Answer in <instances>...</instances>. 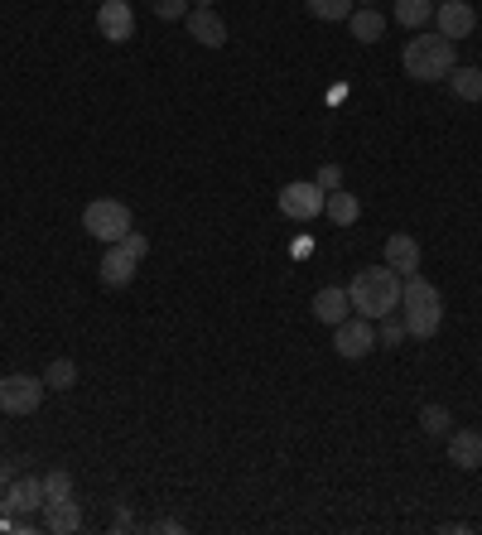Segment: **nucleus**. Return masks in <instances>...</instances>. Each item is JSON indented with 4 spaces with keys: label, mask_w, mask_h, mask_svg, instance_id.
Listing matches in <instances>:
<instances>
[{
    "label": "nucleus",
    "mask_w": 482,
    "mask_h": 535,
    "mask_svg": "<svg viewBox=\"0 0 482 535\" xmlns=\"http://www.w3.org/2000/svg\"><path fill=\"white\" fill-rule=\"evenodd\" d=\"M401 68H405V78H415V82H444L458 68V44L444 39L439 29H434V34L420 29V34L405 44Z\"/></svg>",
    "instance_id": "obj_2"
},
{
    "label": "nucleus",
    "mask_w": 482,
    "mask_h": 535,
    "mask_svg": "<svg viewBox=\"0 0 482 535\" xmlns=\"http://www.w3.org/2000/svg\"><path fill=\"white\" fill-rule=\"evenodd\" d=\"M386 266L396 270V275H415L420 270V241L410 237V232H391L386 237Z\"/></svg>",
    "instance_id": "obj_13"
},
{
    "label": "nucleus",
    "mask_w": 482,
    "mask_h": 535,
    "mask_svg": "<svg viewBox=\"0 0 482 535\" xmlns=\"http://www.w3.org/2000/svg\"><path fill=\"white\" fill-rule=\"evenodd\" d=\"M352 5H376V0H352Z\"/></svg>",
    "instance_id": "obj_32"
},
{
    "label": "nucleus",
    "mask_w": 482,
    "mask_h": 535,
    "mask_svg": "<svg viewBox=\"0 0 482 535\" xmlns=\"http://www.w3.org/2000/svg\"><path fill=\"white\" fill-rule=\"evenodd\" d=\"M420 429H425L429 439H449V434H454V415H449L444 405H425V410H420Z\"/></svg>",
    "instance_id": "obj_22"
},
{
    "label": "nucleus",
    "mask_w": 482,
    "mask_h": 535,
    "mask_svg": "<svg viewBox=\"0 0 482 535\" xmlns=\"http://www.w3.org/2000/svg\"><path fill=\"white\" fill-rule=\"evenodd\" d=\"M381 323V328H376V343H386V348H401L405 338H410V333H405V319H396V314H386V319H376Z\"/></svg>",
    "instance_id": "obj_25"
},
{
    "label": "nucleus",
    "mask_w": 482,
    "mask_h": 535,
    "mask_svg": "<svg viewBox=\"0 0 482 535\" xmlns=\"http://www.w3.org/2000/svg\"><path fill=\"white\" fill-rule=\"evenodd\" d=\"M401 319H405V333L410 338H434L439 323H444V295L429 285L425 275H401Z\"/></svg>",
    "instance_id": "obj_3"
},
{
    "label": "nucleus",
    "mask_w": 482,
    "mask_h": 535,
    "mask_svg": "<svg viewBox=\"0 0 482 535\" xmlns=\"http://www.w3.org/2000/svg\"><path fill=\"white\" fill-rule=\"evenodd\" d=\"M434 5H439V0H434Z\"/></svg>",
    "instance_id": "obj_33"
},
{
    "label": "nucleus",
    "mask_w": 482,
    "mask_h": 535,
    "mask_svg": "<svg viewBox=\"0 0 482 535\" xmlns=\"http://www.w3.org/2000/svg\"><path fill=\"white\" fill-rule=\"evenodd\" d=\"M97 34H102L107 44H126L135 34L131 0H102V5H97Z\"/></svg>",
    "instance_id": "obj_9"
},
{
    "label": "nucleus",
    "mask_w": 482,
    "mask_h": 535,
    "mask_svg": "<svg viewBox=\"0 0 482 535\" xmlns=\"http://www.w3.org/2000/svg\"><path fill=\"white\" fill-rule=\"evenodd\" d=\"M333 348H338V357H348V362H362L367 352H376V328H372V319L348 314V319L333 328Z\"/></svg>",
    "instance_id": "obj_7"
},
{
    "label": "nucleus",
    "mask_w": 482,
    "mask_h": 535,
    "mask_svg": "<svg viewBox=\"0 0 482 535\" xmlns=\"http://www.w3.org/2000/svg\"><path fill=\"white\" fill-rule=\"evenodd\" d=\"M135 521H131V507H121L116 511V521H111V531H131Z\"/></svg>",
    "instance_id": "obj_30"
},
{
    "label": "nucleus",
    "mask_w": 482,
    "mask_h": 535,
    "mask_svg": "<svg viewBox=\"0 0 482 535\" xmlns=\"http://www.w3.org/2000/svg\"><path fill=\"white\" fill-rule=\"evenodd\" d=\"M323 198H328V193H323L314 179H299V184L280 188V198H275V203H280V213L290 217V222H314V217L323 213Z\"/></svg>",
    "instance_id": "obj_6"
},
{
    "label": "nucleus",
    "mask_w": 482,
    "mask_h": 535,
    "mask_svg": "<svg viewBox=\"0 0 482 535\" xmlns=\"http://www.w3.org/2000/svg\"><path fill=\"white\" fill-rule=\"evenodd\" d=\"M193 5H208V10H213V0H193Z\"/></svg>",
    "instance_id": "obj_31"
},
{
    "label": "nucleus",
    "mask_w": 482,
    "mask_h": 535,
    "mask_svg": "<svg viewBox=\"0 0 482 535\" xmlns=\"http://www.w3.org/2000/svg\"><path fill=\"white\" fill-rule=\"evenodd\" d=\"M121 246L131 251L135 261H145V256H150V237H140V232H126V237H121Z\"/></svg>",
    "instance_id": "obj_28"
},
{
    "label": "nucleus",
    "mask_w": 482,
    "mask_h": 535,
    "mask_svg": "<svg viewBox=\"0 0 482 535\" xmlns=\"http://www.w3.org/2000/svg\"><path fill=\"white\" fill-rule=\"evenodd\" d=\"M155 531H169V535H179V531H184V521H174V516H160V521H155Z\"/></svg>",
    "instance_id": "obj_29"
},
{
    "label": "nucleus",
    "mask_w": 482,
    "mask_h": 535,
    "mask_svg": "<svg viewBox=\"0 0 482 535\" xmlns=\"http://www.w3.org/2000/svg\"><path fill=\"white\" fill-rule=\"evenodd\" d=\"M184 25H188V39H198L203 49H222V44H227V25H222V15L208 10V5H193L184 15Z\"/></svg>",
    "instance_id": "obj_10"
},
{
    "label": "nucleus",
    "mask_w": 482,
    "mask_h": 535,
    "mask_svg": "<svg viewBox=\"0 0 482 535\" xmlns=\"http://www.w3.org/2000/svg\"><path fill=\"white\" fill-rule=\"evenodd\" d=\"M348 29H352V39H357V44H381V34H386V15H381L376 5H352Z\"/></svg>",
    "instance_id": "obj_16"
},
{
    "label": "nucleus",
    "mask_w": 482,
    "mask_h": 535,
    "mask_svg": "<svg viewBox=\"0 0 482 535\" xmlns=\"http://www.w3.org/2000/svg\"><path fill=\"white\" fill-rule=\"evenodd\" d=\"M150 10H155L160 20H184V15H188V0H150Z\"/></svg>",
    "instance_id": "obj_27"
},
{
    "label": "nucleus",
    "mask_w": 482,
    "mask_h": 535,
    "mask_svg": "<svg viewBox=\"0 0 482 535\" xmlns=\"http://www.w3.org/2000/svg\"><path fill=\"white\" fill-rule=\"evenodd\" d=\"M314 184L323 193H333V188H343V164H319V174H314Z\"/></svg>",
    "instance_id": "obj_26"
},
{
    "label": "nucleus",
    "mask_w": 482,
    "mask_h": 535,
    "mask_svg": "<svg viewBox=\"0 0 482 535\" xmlns=\"http://www.w3.org/2000/svg\"><path fill=\"white\" fill-rule=\"evenodd\" d=\"M348 299H352V314H362V319H386V314H396L401 309V275L391 266H367L352 275L348 285Z\"/></svg>",
    "instance_id": "obj_1"
},
{
    "label": "nucleus",
    "mask_w": 482,
    "mask_h": 535,
    "mask_svg": "<svg viewBox=\"0 0 482 535\" xmlns=\"http://www.w3.org/2000/svg\"><path fill=\"white\" fill-rule=\"evenodd\" d=\"M449 463L463 468V473L482 468V434L478 429H454V434H449Z\"/></svg>",
    "instance_id": "obj_15"
},
{
    "label": "nucleus",
    "mask_w": 482,
    "mask_h": 535,
    "mask_svg": "<svg viewBox=\"0 0 482 535\" xmlns=\"http://www.w3.org/2000/svg\"><path fill=\"white\" fill-rule=\"evenodd\" d=\"M434 20V0H396V25L425 29Z\"/></svg>",
    "instance_id": "obj_21"
},
{
    "label": "nucleus",
    "mask_w": 482,
    "mask_h": 535,
    "mask_svg": "<svg viewBox=\"0 0 482 535\" xmlns=\"http://www.w3.org/2000/svg\"><path fill=\"white\" fill-rule=\"evenodd\" d=\"M82 232L97 241H121L131 232V208L121 203V198H92L87 208H82Z\"/></svg>",
    "instance_id": "obj_4"
},
{
    "label": "nucleus",
    "mask_w": 482,
    "mask_h": 535,
    "mask_svg": "<svg viewBox=\"0 0 482 535\" xmlns=\"http://www.w3.org/2000/svg\"><path fill=\"white\" fill-rule=\"evenodd\" d=\"M58 497H73V473L68 468H49V478H44V502H58Z\"/></svg>",
    "instance_id": "obj_24"
},
{
    "label": "nucleus",
    "mask_w": 482,
    "mask_h": 535,
    "mask_svg": "<svg viewBox=\"0 0 482 535\" xmlns=\"http://www.w3.org/2000/svg\"><path fill=\"white\" fill-rule=\"evenodd\" d=\"M304 5H309L314 20H328V25H338V20L352 15V0H304Z\"/></svg>",
    "instance_id": "obj_23"
},
{
    "label": "nucleus",
    "mask_w": 482,
    "mask_h": 535,
    "mask_svg": "<svg viewBox=\"0 0 482 535\" xmlns=\"http://www.w3.org/2000/svg\"><path fill=\"white\" fill-rule=\"evenodd\" d=\"M44 405V376L10 372L0 376V415H34Z\"/></svg>",
    "instance_id": "obj_5"
},
{
    "label": "nucleus",
    "mask_w": 482,
    "mask_h": 535,
    "mask_svg": "<svg viewBox=\"0 0 482 535\" xmlns=\"http://www.w3.org/2000/svg\"><path fill=\"white\" fill-rule=\"evenodd\" d=\"M44 531H49V535H73V531H82V502H78V497H58V502H44Z\"/></svg>",
    "instance_id": "obj_12"
},
{
    "label": "nucleus",
    "mask_w": 482,
    "mask_h": 535,
    "mask_svg": "<svg viewBox=\"0 0 482 535\" xmlns=\"http://www.w3.org/2000/svg\"><path fill=\"white\" fill-rule=\"evenodd\" d=\"M44 507V478H15L10 482V492H5V511H20V516H29V511Z\"/></svg>",
    "instance_id": "obj_17"
},
{
    "label": "nucleus",
    "mask_w": 482,
    "mask_h": 535,
    "mask_svg": "<svg viewBox=\"0 0 482 535\" xmlns=\"http://www.w3.org/2000/svg\"><path fill=\"white\" fill-rule=\"evenodd\" d=\"M434 29L458 44V39H468V34L478 29V10H473L468 0H439V5H434Z\"/></svg>",
    "instance_id": "obj_8"
},
{
    "label": "nucleus",
    "mask_w": 482,
    "mask_h": 535,
    "mask_svg": "<svg viewBox=\"0 0 482 535\" xmlns=\"http://www.w3.org/2000/svg\"><path fill=\"white\" fill-rule=\"evenodd\" d=\"M444 82H449V92L458 102H482V68H473V63H458Z\"/></svg>",
    "instance_id": "obj_18"
},
{
    "label": "nucleus",
    "mask_w": 482,
    "mask_h": 535,
    "mask_svg": "<svg viewBox=\"0 0 482 535\" xmlns=\"http://www.w3.org/2000/svg\"><path fill=\"white\" fill-rule=\"evenodd\" d=\"M323 213L333 217L338 227H352V222L362 217V203H357V193H343V188H333V193L323 198Z\"/></svg>",
    "instance_id": "obj_19"
},
{
    "label": "nucleus",
    "mask_w": 482,
    "mask_h": 535,
    "mask_svg": "<svg viewBox=\"0 0 482 535\" xmlns=\"http://www.w3.org/2000/svg\"><path fill=\"white\" fill-rule=\"evenodd\" d=\"M135 270H140V261H135L121 241H111L107 256H102V266H97V275H102V285L121 290V285H131V280H135Z\"/></svg>",
    "instance_id": "obj_11"
},
{
    "label": "nucleus",
    "mask_w": 482,
    "mask_h": 535,
    "mask_svg": "<svg viewBox=\"0 0 482 535\" xmlns=\"http://www.w3.org/2000/svg\"><path fill=\"white\" fill-rule=\"evenodd\" d=\"M97 5H102V0H97Z\"/></svg>",
    "instance_id": "obj_34"
},
{
    "label": "nucleus",
    "mask_w": 482,
    "mask_h": 535,
    "mask_svg": "<svg viewBox=\"0 0 482 535\" xmlns=\"http://www.w3.org/2000/svg\"><path fill=\"white\" fill-rule=\"evenodd\" d=\"M44 386H49V391H73V386H78V362H73V357H54V362L44 367Z\"/></svg>",
    "instance_id": "obj_20"
},
{
    "label": "nucleus",
    "mask_w": 482,
    "mask_h": 535,
    "mask_svg": "<svg viewBox=\"0 0 482 535\" xmlns=\"http://www.w3.org/2000/svg\"><path fill=\"white\" fill-rule=\"evenodd\" d=\"M352 314V299L343 285H323L319 295H314V319L328 323V328H338V323Z\"/></svg>",
    "instance_id": "obj_14"
}]
</instances>
